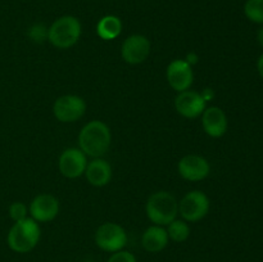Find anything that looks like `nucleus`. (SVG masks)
<instances>
[{
  "instance_id": "nucleus-11",
  "label": "nucleus",
  "mask_w": 263,
  "mask_h": 262,
  "mask_svg": "<svg viewBox=\"0 0 263 262\" xmlns=\"http://www.w3.org/2000/svg\"><path fill=\"white\" fill-rule=\"evenodd\" d=\"M179 174L187 181H200L210 175L211 166L208 161L197 154H189L180 159Z\"/></svg>"
},
{
  "instance_id": "nucleus-8",
  "label": "nucleus",
  "mask_w": 263,
  "mask_h": 262,
  "mask_svg": "<svg viewBox=\"0 0 263 262\" xmlns=\"http://www.w3.org/2000/svg\"><path fill=\"white\" fill-rule=\"evenodd\" d=\"M87 166L86 154L79 148H68L59 156L58 167L63 176L68 179H77L85 174Z\"/></svg>"
},
{
  "instance_id": "nucleus-15",
  "label": "nucleus",
  "mask_w": 263,
  "mask_h": 262,
  "mask_svg": "<svg viewBox=\"0 0 263 262\" xmlns=\"http://www.w3.org/2000/svg\"><path fill=\"white\" fill-rule=\"evenodd\" d=\"M85 176L92 186H105L112 179V167L102 157L94 158L90 163H87Z\"/></svg>"
},
{
  "instance_id": "nucleus-14",
  "label": "nucleus",
  "mask_w": 263,
  "mask_h": 262,
  "mask_svg": "<svg viewBox=\"0 0 263 262\" xmlns=\"http://www.w3.org/2000/svg\"><path fill=\"white\" fill-rule=\"evenodd\" d=\"M202 126L211 138H221L228 130V117L220 107L205 108L202 113Z\"/></svg>"
},
{
  "instance_id": "nucleus-16",
  "label": "nucleus",
  "mask_w": 263,
  "mask_h": 262,
  "mask_svg": "<svg viewBox=\"0 0 263 262\" xmlns=\"http://www.w3.org/2000/svg\"><path fill=\"white\" fill-rule=\"evenodd\" d=\"M168 234H167L166 229L163 226L153 225L151 228L146 229L144 231L143 236H141V244L143 248L146 252L151 253H157V252L163 251L168 244Z\"/></svg>"
},
{
  "instance_id": "nucleus-2",
  "label": "nucleus",
  "mask_w": 263,
  "mask_h": 262,
  "mask_svg": "<svg viewBox=\"0 0 263 262\" xmlns=\"http://www.w3.org/2000/svg\"><path fill=\"white\" fill-rule=\"evenodd\" d=\"M40 226L33 218L17 221L10 228L7 236V243L13 252L28 253L37 246L40 240Z\"/></svg>"
},
{
  "instance_id": "nucleus-20",
  "label": "nucleus",
  "mask_w": 263,
  "mask_h": 262,
  "mask_svg": "<svg viewBox=\"0 0 263 262\" xmlns=\"http://www.w3.org/2000/svg\"><path fill=\"white\" fill-rule=\"evenodd\" d=\"M27 207L22 202H14L9 205V216L14 222L27 218Z\"/></svg>"
},
{
  "instance_id": "nucleus-10",
  "label": "nucleus",
  "mask_w": 263,
  "mask_h": 262,
  "mask_svg": "<svg viewBox=\"0 0 263 262\" xmlns=\"http://www.w3.org/2000/svg\"><path fill=\"white\" fill-rule=\"evenodd\" d=\"M167 80H168L170 86L177 92L189 90L194 81L192 66L182 59L171 62L167 67Z\"/></svg>"
},
{
  "instance_id": "nucleus-17",
  "label": "nucleus",
  "mask_w": 263,
  "mask_h": 262,
  "mask_svg": "<svg viewBox=\"0 0 263 262\" xmlns=\"http://www.w3.org/2000/svg\"><path fill=\"white\" fill-rule=\"evenodd\" d=\"M122 31V22L117 15H105L98 22L97 33L103 40H113Z\"/></svg>"
},
{
  "instance_id": "nucleus-5",
  "label": "nucleus",
  "mask_w": 263,
  "mask_h": 262,
  "mask_svg": "<svg viewBox=\"0 0 263 262\" xmlns=\"http://www.w3.org/2000/svg\"><path fill=\"white\" fill-rule=\"evenodd\" d=\"M95 243L105 252L122 251L127 244V234L125 229L115 222H105L98 228L95 233Z\"/></svg>"
},
{
  "instance_id": "nucleus-6",
  "label": "nucleus",
  "mask_w": 263,
  "mask_h": 262,
  "mask_svg": "<svg viewBox=\"0 0 263 262\" xmlns=\"http://www.w3.org/2000/svg\"><path fill=\"white\" fill-rule=\"evenodd\" d=\"M210 211V199L200 190L186 193L179 202V213L184 221L197 222L205 217Z\"/></svg>"
},
{
  "instance_id": "nucleus-7",
  "label": "nucleus",
  "mask_w": 263,
  "mask_h": 262,
  "mask_svg": "<svg viewBox=\"0 0 263 262\" xmlns=\"http://www.w3.org/2000/svg\"><path fill=\"white\" fill-rule=\"evenodd\" d=\"M53 112L57 120L61 122H76L86 112V103L77 95H63L55 100Z\"/></svg>"
},
{
  "instance_id": "nucleus-1",
  "label": "nucleus",
  "mask_w": 263,
  "mask_h": 262,
  "mask_svg": "<svg viewBox=\"0 0 263 262\" xmlns=\"http://www.w3.org/2000/svg\"><path fill=\"white\" fill-rule=\"evenodd\" d=\"M112 141V134L107 123L102 121H90L79 134L80 149L86 156L100 158L108 152Z\"/></svg>"
},
{
  "instance_id": "nucleus-12",
  "label": "nucleus",
  "mask_w": 263,
  "mask_h": 262,
  "mask_svg": "<svg viewBox=\"0 0 263 262\" xmlns=\"http://www.w3.org/2000/svg\"><path fill=\"white\" fill-rule=\"evenodd\" d=\"M28 211L31 213V218L36 222H48L58 216L59 200L51 194H40L33 198Z\"/></svg>"
},
{
  "instance_id": "nucleus-23",
  "label": "nucleus",
  "mask_w": 263,
  "mask_h": 262,
  "mask_svg": "<svg viewBox=\"0 0 263 262\" xmlns=\"http://www.w3.org/2000/svg\"><path fill=\"white\" fill-rule=\"evenodd\" d=\"M257 40H258L259 45L263 46V26L261 28H259L258 32H257Z\"/></svg>"
},
{
  "instance_id": "nucleus-13",
  "label": "nucleus",
  "mask_w": 263,
  "mask_h": 262,
  "mask_svg": "<svg viewBox=\"0 0 263 262\" xmlns=\"http://www.w3.org/2000/svg\"><path fill=\"white\" fill-rule=\"evenodd\" d=\"M175 107L182 117L197 118L204 112L205 98L197 91L185 90V91L179 92L176 97Z\"/></svg>"
},
{
  "instance_id": "nucleus-4",
  "label": "nucleus",
  "mask_w": 263,
  "mask_h": 262,
  "mask_svg": "<svg viewBox=\"0 0 263 262\" xmlns=\"http://www.w3.org/2000/svg\"><path fill=\"white\" fill-rule=\"evenodd\" d=\"M81 23L73 15H63L51 23L48 39L55 48L68 49L73 46L81 36Z\"/></svg>"
},
{
  "instance_id": "nucleus-21",
  "label": "nucleus",
  "mask_w": 263,
  "mask_h": 262,
  "mask_svg": "<svg viewBox=\"0 0 263 262\" xmlns=\"http://www.w3.org/2000/svg\"><path fill=\"white\" fill-rule=\"evenodd\" d=\"M107 262H136V258L131 252L118 251L115 252V253L108 258Z\"/></svg>"
},
{
  "instance_id": "nucleus-9",
  "label": "nucleus",
  "mask_w": 263,
  "mask_h": 262,
  "mask_svg": "<svg viewBox=\"0 0 263 262\" xmlns=\"http://www.w3.org/2000/svg\"><path fill=\"white\" fill-rule=\"evenodd\" d=\"M151 53V41L144 35H131L123 41L121 55L128 64H140Z\"/></svg>"
},
{
  "instance_id": "nucleus-3",
  "label": "nucleus",
  "mask_w": 263,
  "mask_h": 262,
  "mask_svg": "<svg viewBox=\"0 0 263 262\" xmlns=\"http://www.w3.org/2000/svg\"><path fill=\"white\" fill-rule=\"evenodd\" d=\"M149 220L158 226H164L176 220L179 213V202L168 192H157L149 197L145 205Z\"/></svg>"
},
{
  "instance_id": "nucleus-18",
  "label": "nucleus",
  "mask_w": 263,
  "mask_h": 262,
  "mask_svg": "<svg viewBox=\"0 0 263 262\" xmlns=\"http://www.w3.org/2000/svg\"><path fill=\"white\" fill-rule=\"evenodd\" d=\"M167 234L168 238L172 239L176 243H182L186 240L190 235V226L187 225L186 221L182 220H174L171 223H168Z\"/></svg>"
},
{
  "instance_id": "nucleus-19",
  "label": "nucleus",
  "mask_w": 263,
  "mask_h": 262,
  "mask_svg": "<svg viewBox=\"0 0 263 262\" xmlns=\"http://www.w3.org/2000/svg\"><path fill=\"white\" fill-rule=\"evenodd\" d=\"M244 14L251 22L263 25V0H247Z\"/></svg>"
},
{
  "instance_id": "nucleus-22",
  "label": "nucleus",
  "mask_w": 263,
  "mask_h": 262,
  "mask_svg": "<svg viewBox=\"0 0 263 262\" xmlns=\"http://www.w3.org/2000/svg\"><path fill=\"white\" fill-rule=\"evenodd\" d=\"M257 69H258V73L259 76L263 79V53L259 55L258 61H257Z\"/></svg>"
}]
</instances>
